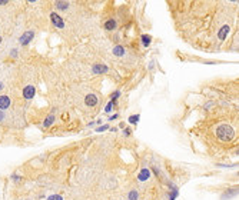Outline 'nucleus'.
Instances as JSON below:
<instances>
[{"instance_id":"1","label":"nucleus","mask_w":239,"mask_h":200,"mask_svg":"<svg viewBox=\"0 0 239 200\" xmlns=\"http://www.w3.org/2000/svg\"><path fill=\"white\" fill-rule=\"evenodd\" d=\"M216 133H218V137H219L222 141H228V140H231V139L234 137V129H232L231 126H228V125L219 126L218 130H216Z\"/></svg>"},{"instance_id":"2","label":"nucleus","mask_w":239,"mask_h":200,"mask_svg":"<svg viewBox=\"0 0 239 200\" xmlns=\"http://www.w3.org/2000/svg\"><path fill=\"white\" fill-rule=\"evenodd\" d=\"M50 22H52V24H53L56 29H65V20H63L57 13H54V11L50 14Z\"/></svg>"},{"instance_id":"3","label":"nucleus","mask_w":239,"mask_h":200,"mask_svg":"<svg viewBox=\"0 0 239 200\" xmlns=\"http://www.w3.org/2000/svg\"><path fill=\"white\" fill-rule=\"evenodd\" d=\"M33 37H34V30H26V32L19 37V42H20L22 46H26V44H29L32 42Z\"/></svg>"},{"instance_id":"4","label":"nucleus","mask_w":239,"mask_h":200,"mask_svg":"<svg viewBox=\"0 0 239 200\" xmlns=\"http://www.w3.org/2000/svg\"><path fill=\"white\" fill-rule=\"evenodd\" d=\"M34 94H36V87L32 86V84H29L23 89V97L26 99V100H32L34 97Z\"/></svg>"},{"instance_id":"5","label":"nucleus","mask_w":239,"mask_h":200,"mask_svg":"<svg viewBox=\"0 0 239 200\" xmlns=\"http://www.w3.org/2000/svg\"><path fill=\"white\" fill-rule=\"evenodd\" d=\"M85 103H86V106H89V107H95L99 103V97L95 93H90V94H87L86 97H85Z\"/></svg>"},{"instance_id":"6","label":"nucleus","mask_w":239,"mask_h":200,"mask_svg":"<svg viewBox=\"0 0 239 200\" xmlns=\"http://www.w3.org/2000/svg\"><path fill=\"white\" fill-rule=\"evenodd\" d=\"M92 71L95 75H105L109 71V67L106 65H93Z\"/></svg>"},{"instance_id":"7","label":"nucleus","mask_w":239,"mask_h":200,"mask_svg":"<svg viewBox=\"0 0 239 200\" xmlns=\"http://www.w3.org/2000/svg\"><path fill=\"white\" fill-rule=\"evenodd\" d=\"M10 97L9 96H0V110L3 112V110H7V109L10 107Z\"/></svg>"},{"instance_id":"8","label":"nucleus","mask_w":239,"mask_h":200,"mask_svg":"<svg viewBox=\"0 0 239 200\" xmlns=\"http://www.w3.org/2000/svg\"><path fill=\"white\" fill-rule=\"evenodd\" d=\"M137 179L140 180V182H146V180H149L150 179V170L147 167H143L139 172V174H137Z\"/></svg>"},{"instance_id":"9","label":"nucleus","mask_w":239,"mask_h":200,"mask_svg":"<svg viewBox=\"0 0 239 200\" xmlns=\"http://www.w3.org/2000/svg\"><path fill=\"white\" fill-rule=\"evenodd\" d=\"M229 30H231V29H229L228 24H226V26H222V27H221V29H219V32H218V37H219V40H222V42H223L225 39L228 37Z\"/></svg>"},{"instance_id":"10","label":"nucleus","mask_w":239,"mask_h":200,"mask_svg":"<svg viewBox=\"0 0 239 200\" xmlns=\"http://www.w3.org/2000/svg\"><path fill=\"white\" fill-rule=\"evenodd\" d=\"M116 26H118V22L115 19H109V20L105 22V30H108V32H113Z\"/></svg>"},{"instance_id":"11","label":"nucleus","mask_w":239,"mask_h":200,"mask_svg":"<svg viewBox=\"0 0 239 200\" xmlns=\"http://www.w3.org/2000/svg\"><path fill=\"white\" fill-rule=\"evenodd\" d=\"M112 52H113V54H115V56H118V57H122V56H125V53H126L125 47H123V46H120V44L115 46Z\"/></svg>"},{"instance_id":"12","label":"nucleus","mask_w":239,"mask_h":200,"mask_svg":"<svg viewBox=\"0 0 239 200\" xmlns=\"http://www.w3.org/2000/svg\"><path fill=\"white\" fill-rule=\"evenodd\" d=\"M54 120H56V116H54V113H50L46 119H44L43 122V127H50V126L54 123Z\"/></svg>"},{"instance_id":"13","label":"nucleus","mask_w":239,"mask_h":200,"mask_svg":"<svg viewBox=\"0 0 239 200\" xmlns=\"http://www.w3.org/2000/svg\"><path fill=\"white\" fill-rule=\"evenodd\" d=\"M140 42H142V46H145V47H147L149 44L152 43V36H149V34H142Z\"/></svg>"},{"instance_id":"14","label":"nucleus","mask_w":239,"mask_h":200,"mask_svg":"<svg viewBox=\"0 0 239 200\" xmlns=\"http://www.w3.org/2000/svg\"><path fill=\"white\" fill-rule=\"evenodd\" d=\"M54 6L59 10H67L69 9V2H54Z\"/></svg>"},{"instance_id":"15","label":"nucleus","mask_w":239,"mask_h":200,"mask_svg":"<svg viewBox=\"0 0 239 200\" xmlns=\"http://www.w3.org/2000/svg\"><path fill=\"white\" fill-rule=\"evenodd\" d=\"M120 94H122V93H120L119 90H116V92H113V93H112V96H110V102L113 103V104H116V102H118V99L120 97Z\"/></svg>"},{"instance_id":"16","label":"nucleus","mask_w":239,"mask_h":200,"mask_svg":"<svg viewBox=\"0 0 239 200\" xmlns=\"http://www.w3.org/2000/svg\"><path fill=\"white\" fill-rule=\"evenodd\" d=\"M232 196H238V189H231L226 195H222V199H228V197H232Z\"/></svg>"},{"instance_id":"17","label":"nucleus","mask_w":239,"mask_h":200,"mask_svg":"<svg viewBox=\"0 0 239 200\" xmlns=\"http://www.w3.org/2000/svg\"><path fill=\"white\" fill-rule=\"evenodd\" d=\"M178 196H179V190L176 189V187H173V189L170 190V193H169V200H175Z\"/></svg>"},{"instance_id":"18","label":"nucleus","mask_w":239,"mask_h":200,"mask_svg":"<svg viewBox=\"0 0 239 200\" xmlns=\"http://www.w3.org/2000/svg\"><path fill=\"white\" fill-rule=\"evenodd\" d=\"M128 197H129V200H139V193H137V190H131Z\"/></svg>"},{"instance_id":"19","label":"nucleus","mask_w":239,"mask_h":200,"mask_svg":"<svg viewBox=\"0 0 239 200\" xmlns=\"http://www.w3.org/2000/svg\"><path fill=\"white\" fill-rule=\"evenodd\" d=\"M139 119H140V116H139V114H133V116H131V117H129V120H128V122H129L131 125H137Z\"/></svg>"},{"instance_id":"20","label":"nucleus","mask_w":239,"mask_h":200,"mask_svg":"<svg viewBox=\"0 0 239 200\" xmlns=\"http://www.w3.org/2000/svg\"><path fill=\"white\" fill-rule=\"evenodd\" d=\"M113 103L112 102H109L108 104H106V107H105V112H106V113H110V112H112V110H113Z\"/></svg>"},{"instance_id":"21","label":"nucleus","mask_w":239,"mask_h":200,"mask_svg":"<svg viewBox=\"0 0 239 200\" xmlns=\"http://www.w3.org/2000/svg\"><path fill=\"white\" fill-rule=\"evenodd\" d=\"M47 200H63V197L59 195H53V196H49L47 197Z\"/></svg>"},{"instance_id":"22","label":"nucleus","mask_w":239,"mask_h":200,"mask_svg":"<svg viewBox=\"0 0 239 200\" xmlns=\"http://www.w3.org/2000/svg\"><path fill=\"white\" fill-rule=\"evenodd\" d=\"M108 129H109V126L105 125V126H100V127H98V129H96V132H98V133H102V132H105V130H108Z\"/></svg>"},{"instance_id":"23","label":"nucleus","mask_w":239,"mask_h":200,"mask_svg":"<svg viewBox=\"0 0 239 200\" xmlns=\"http://www.w3.org/2000/svg\"><path fill=\"white\" fill-rule=\"evenodd\" d=\"M17 53H19V52H17V49H13V50H11V53H10V56H11V57H17V56H19Z\"/></svg>"},{"instance_id":"24","label":"nucleus","mask_w":239,"mask_h":200,"mask_svg":"<svg viewBox=\"0 0 239 200\" xmlns=\"http://www.w3.org/2000/svg\"><path fill=\"white\" fill-rule=\"evenodd\" d=\"M131 133H132L131 129H125V130H123V135H125L126 137H128V136H131Z\"/></svg>"},{"instance_id":"25","label":"nucleus","mask_w":239,"mask_h":200,"mask_svg":"<svg viewBox=\"0 0 239 200\" xmlns=\"http://www.w3.org/2000/svg\"><path fill=\"white\" fill-rule=\"evenodd\" d=\"M11 179H13L15 182H19V180H20V176H17V174H11Z\"/></svg>"},{"instance_id":"26","label":"nucleus","mask_w":239,"mask_h":200,"mask_svg":"<svg viewBox=\"0 0 239 200\" xmlns=\"http://www.w3.org/2000/svg\"><path fill=\"white\" fill-rule=\"evenodd\" d=\"M118 117H119L118 114H113V116H110V117H109V122H112V120H116Z\"/></svg>"},{"instance_id":"27","label":"nucleus","mask_w":239,"mask_h":200,"mask_svg":"<svg viewBox=\"0 0 239 200\" xmlns=\"http://www.w3.org/2000/svg\"><path fill=\"white\" fill-rule=\"evenodd\" d=\"M5 113H3V112H2V110H0V122H3V120H5Z\"/></svg>"},{"instance_id":"28","label":"nucleus","mask_w":239,"mask_h":200,"mask_svg":"<svg viewBox=\"0 0 239 200\" xmlns=\"http://www.w3.org/2000/svg\"><path fill=\"white\" fill-rule=\"evenodd\" d=\"M7 5V2L6 0H0V6H6Z\"/></svg>"},{"instance_id":"29","label":"nucleus","mask_w":239,"mask_h":200,"mask_svg":"<svg viewBox=\"0 0 239 200\" xmlns=\"http://www.w3.org/2000/svg\"><path fill=\"white\" fill-rule=\"evenodd\" d=\"M119 127H120V129H125V123H123V122H120V123H119Z\"/></svg>"},{"instance_id":"30","label":"nucleus","mask_w":239,"mask_h":200,"mask_svg":"<svg viewBox=\"0 0 239 200\" xmlns=\"http://www.w3.org/2000/svg\"><path fill=\"white\" fill-rule=\"evenodd\" d=\"M3 89H5V84H3V83H2V81H0V92H2V90H3Z\"/></svg>"},{"instance_id":"31","label":"nucleus","mask_w":239,"mask_h":200,"mask_svg":"<svg viewBox=\"0 0 239 200\" xmlns=\"http://www.w3.org/2000/svg\"><path fill=\"white\" fill-rule=\"evenodd\" d=\"M0 43H2V36H0Z\"/></svg>"}]
</instances>
